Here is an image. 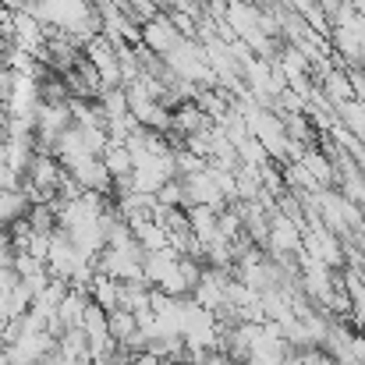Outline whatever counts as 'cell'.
Wrapping results in <instances>:
<instances>
[{
    "label": "cell",
    "instance_id": "cell-1",
    "mask_svg": "<svg viewBox=\"0 0 365 365\" xmlns=\"http://www.w3.org/2000/svg\"><path fill=\"white\" fill-rule=\"evenodd\" d=\"M25 14H32L39 25H50L68 36L96 32V14H93L89 0H32V4H25Z\"/></svg>",
    "mask_w": 365,
    "mask_h": 365
},
{
    "label": "cell",
    "instance_id": "cell-2",
    "mask_svg": "<svg viewBox=\"0 0 365 365\" xmlns=\"http://www.w3.org/2000/svg\"><path fill=\"white\" fill-rule=\"evenodd\" d=\"M167 64H170V75L174 78H181V82H188V86H199V82H213L217 75H213V64H210V53L199 46V43H192V39H185L174 53H167L163 57Z\"/></svg>",
    "mask_w": 365,
    "mask_h": 365
},
{
    "label": "cell",
    "instance_id": "cell-3",
    "mask_svg": "<svg viewBox=\"0 0 365 365\" xmlns=\"http://www.w3.org/2000/svg\"><path fill=\"white\" fill-rule=\"evenodd\" d=\"M269 252L277 259H287V255H302V227L298 220L284 217V213H273L269 217Z\"/></svg>",
    "mask_w": 365,
    "mask_h": 365
},
{
    "label": "cell",
    "instance_id": "cell-4",
    "mask_svg": "<svg viewBox=\"0 0 365 365\" xmlns=\"http://www.w3.org/2000/svg\"><path fill=\"white\" fill-rule=\"evenodd\" d=\"M142 43H145L153 53L167 57V53H174V50L185 43V36L178 32V25H174L170 18H149L145 29H142Z\"/></svg>",
    "mask_w": 365,
    "mask_h": 365
},
{
    "label": "cell",
    "instance_id": "cell-5",
    "mask_svg": "<svg viewBox=\"0 0 365 365\" xmlns=\"http://www.w3.org/2000/svg\"><path fill=\"white\" fill-rule=\"evenodd\" d=\"M298 163H302V167H305V170L316 178V185H319V188H327V185L334 181V163H330L323 153H316V149H305Z\"/></svg>",
    "mask_w": 365,
    "mask_h": 365
},
{
    "label": "cell",
    "instance_id": "cell-6",
    "mask_svg": "<svg viewBox=\"0 0 365 365\" xmlns=\"http://www.w3.org/2000/svg\"><path fill=\"white\" fill-rule=\"evenodd\" d=\"M355 89H359V103L365 107V78H355Z\"/></svg>",
    "mask_w": 365,
    "mask_h": 365
},
{
    "label": "cell",
    "instance_id": "cell-7",
    "mask_svg": "<svg viewBox=\"0 0 365 365\" xmlns=\"http://www.w3.org/2000/svg\"><path fill=\"white\" fill-rule=\"evenodd\" d=\"M25 4H32V0H25Z\"/></svg>",
    "mask_w": 365,
    "mask_h": 365
}]
</instances>
